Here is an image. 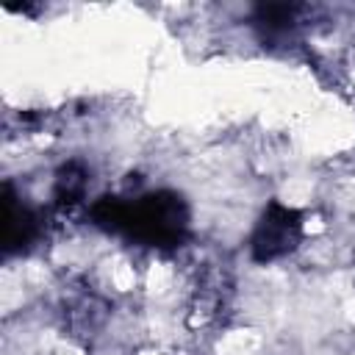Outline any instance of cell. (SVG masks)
I'll use <instances>...</instances> for the list:
<instances>
[{"label": "cell", "instance_id": "6da1fadb", "mask_svg": "<svg viewBox=\"0 0 355 355\" xmlns=\"http://www.w3.org/2000/svg\"><path fill=\"white\" fill-rule=\"evenodd\" d=\"M97 225L108 230H125L128 236L153 244V247H166L178 244L183 230H186V208L180 197L158 191L139 197L133 202H122L116 197H103L92 208Z\"/></svg>", "mask_w": 355, "mask_h": 355}, {"label": "cell", "instance_id": "7a4b0ae2", "mask_svg": "<svg viewBox=\"0 0 355 355\" xmlns=\"http://www.w3.org/2000/svg\"><path fill=\"white\" fill-rule=\"evenodd\" d=\"M300 241H302L300 211H294L283 202H269L266 211L261 214L255 230H252L250 250H252L255 261L269 263V261H277V258L294 252Z\"/></svg>", "mask_w": 355, "mask_h": 355}]
</instances>
